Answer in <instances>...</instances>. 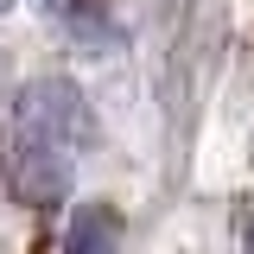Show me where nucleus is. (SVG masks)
<instances>
[{
  "instance_id": "obj_1",
  "label": "nucleus",
  "mask_w": 254,
  "mask_h": 254,
  "mask_svg": "<svg viewBox=\"0 0 254 254\" xmlns=\"http://www.w3.org/2000/svg\"><path fill=\"white\" fill-rule=\"evenodd\" d=\"M83 89L70 76H32L19 102H13V197L32 210L64 203V190L76 178V153H83Z\"/></svg>"
},
{
  "instance_id": "obj_5",
  "label": "nucleus",
  "mask_w": 254,
  "mask_h": 254,
  "mask_svg": "<svg viewBox=\"0 0 254 254\" xmlns=\"http://www.w3.org/2000/svg\"><path fill=\"white\" fill-rule=\"evenodd\" d=\"M6 6H13V0H0V13H6Z\"/></svg>"
},
{
  "instance_id": "obj_4",
  "label": "nucleus",
  "mask_w": 254,
  "mask_h": 254,
  "mask_svg": "<svg viewBox=\"0 0 254 254\" xmlns=\"http://www.w3.org/2000/svg\"><path fill=\"white\" fill-rule=\"evenodd\" d=\"M242 254H254V216H248V229H242Z\"/></svg>"
},
{
  "instance_id": "obj_2",
  "label": "nucleus",
  "mask_w": 254,
  "mask_h": 254,
  "mask_svg": "<svg viewBox=\"0 0 254 254\" xmlns=\"http://www.w3.org/2000/svg\"><path fill=\"white\" fill-rule=\"evenodd\" d=\"M38 6H45V19L64 26V38H76L83 51H115V45H121V26L108 19L102 0H38Z\"/></svg>"
},
{
  "instance_id": "obj_3",
  "label": "nucleus",
  "mask_w": 254,
  "mask_h": 254,
  "mask_svg": "<svg viewBox=\"0 0 254 254\" xmlns=\"http://www.w3.org/2000/svg\"><path fill=\"white\" fill-rule=\"evenodd\" d=\"M64 254H121V210L115 203H76L64 229Z\"/></svg>"
}]
</instances>
